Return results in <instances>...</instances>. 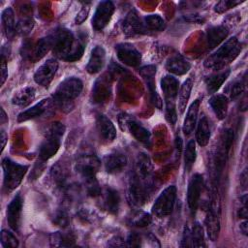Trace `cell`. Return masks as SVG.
Segmentation results:
<instances>
[{
    "label": "cell",
    "mask_w": 248,
    "mask_h": 248,
    "mask_svg": "<svg viewBox=\"0 0 248 248\" xmlns=\"http://www.w3.org/2000/svg\"><path fill=\"white\" fill-rule=\"evenodd\" d=\"M53 53L69 62L78 60L84 51V46L75 39L73 33L65 28L57 29L49 36Z\"/></svg>",
    "instance_id": "obj_1"
},
{
    "label": "cell",
    "mask_w": 248,
    "mask_h": 248,
    "mask_svg": "<svg viewBox=\"0 0 248 248\" xmlns=\"http://www.w3.org/2000/svg\"><path fill=\"white\" fill-rule=\"evenodd\" d=\"M241 47L235 36L228 39L215 52L204 61V66L213 70H219L232 62L239 53Z\"/></svg>",
    "instance_id": "obj_2"
},
{
    "label": "cell",
    "mask_w": 248,
    "mask_h": 248,
    "mask_svg": "<svg viewBox=\"0 0 248 248\" xmlns=\"http://www.w3.org/2000/svg\"><path fill=\"white\" fill-rule=\"evenodd\" d=\"M82 87L83 84L79 78L75 77L68 78L64 79L57 87L54 94V99L60 103L63 108H65L66 104H69L80 94Z\"/></svg>",
    "instance_id": "obj_3"
},
{
    "label": "cell",
    "mask_w": 248,
    "mask_h": 248,
    "mask_svg": "<svg viewBox=\"0 0 248 248\" xmlns=\"http://www.w3.org/2000/svg\"><path fill=\"white\" fill-rule=\"evenodd\" d=\"M2 169L4 174V186L7 190L12 191L20 184L28 167L15 163L9 158H5L2 161Z\"/></svg>",
    "instance_id": "obj_4"
},
{
    "label": "cell",
    "mask_w": 248,
    "mask_h": 248,
    "mask_svg": "<svg viewBox=\"0 0 248 248\" xmlns=\"http://www.w3.org/2000/svg\"><path fill=\"white\" fill-rule=\"evenodd\" d=\"M175 199H176L175 186L170 185L167 187L155 201L152 206V213L159 218H163L170 215L172 212Z\"/></svg>",
    "instance_id": "obj_5"
},
{
    "label": "cell",
    "mask_w": 248,
    "mask_h": 248,
    "mask_svg": "<svg viewBox=\"0 0 248 248\" xmlns=\"http://www.w3.org/2000/svg\"><path fill=\"white\" fill-rule=\"evenodd\" d=\"M129 202L136 207L141 206L147 200V193L142 185V181L137 174H133L128 186Z\"/></svg>",
    "instance_id": "obj_6"
},
{
    "label": "cell",
    "mask_w": 248,
    "mask_h": 248,
    "mask_svg": "<svg viewBox=\"0 0 248 248\" xmlns=\"http://www.w3.org/2000/svg\"><path fill=\"white\" fill-rule=\"evenodd\" d=\"M114 12V5L110 1H102L98 4L92 18V26L95 30H103L109 22Z\"/></svg>",
    "instance_id": "obj_7"
},
{
    "label": "cell",
    "mask_w": 248,
    "mask_h": 248,
    "mask_svg": "<svg viewBox=\"0 0 248 248\" xmlns=\"http://www.w3.org/2000/svg\"><path fill=\"white\" fill-rule=\"evenodd\" d=\"M117 58L125 65L138 67L141 62L140 52L131 44L122 43L115 46Z\"/></svg>",
    "instance_id": "obj_8"
},
{
    "label": "cell",
    "mask_w": 248,
    "mask_h": 248,
    "mask_svg": "<svg viewBox=\"0 0 248 248\" xmlns=\"http://www.w3.org/2000/svg\"><path fill=\"white\" fill-rule=\"evenodd\" d=\"M119 123L122 130H128L139 141L146 143L150 140V133L147 129L135 121L129 115L122 114L119 117Z\"/></svg>",
    "instance_id": "obj_9"
},
{
    "label": "cell",
    "mask_w": 248,
    "mask_h": 248,
    "mask_svg": "<svg viewBox=\"0 0 248 248\" xmlns=\"http://www.w3.org/2000/svg\"><path fill=\"white\" fill-rule=\"evenodd\" d=\"M203 187V178L201 174H194L188 184L187 189V202L190 210L195 212L199 206L201 194Z\"/></svg>",
    "instance_id": "obj_10"
},
{
    "label": "cell",
    "mask_w": 248,
    "mask_h": 248,
    "mask_svg": "<svg viewBox=\"0 0 248 248\" xmlns=\"http://www.w3.org/2000/svg\"><path fill=\"white\" fill-rule=\"evenodd\" d=\"M58 69V62L55 59H47L42 64L34 74V80L42 86H48L52 81L54 75Z\"/></svg>",
    "instance_id": "obj_11"
},
{
    "label": "cell",
    "mask_w": 248,
    "mask_h": 248,
    "mask_svg": "<svg viewBox=\"0 0 248 248\" xmlns=\"http://www.w3.org/2000/svg\"><path fill=\"white\" fill-rule=\"evenodd\" d=\"M100 167V161L94 155L81 156L76 164L77 171L84 178L89 179L95 177Z\"/></svg>",
    "instance_id": "obj_12"
},
{
    "label": "cell",
    "mask_w": 248,
    "mask_h": 248,
    "mask_svg": "<svg viewBox=\"0 0 248 248\" xmlns=\"http://www.w3.org/2000/svg\"><path fill=\"white\" fill-rule=\"evenodd\" d=\"M22 210V198L16 195L7 207V220L9 226L14 231H18L20 224V216Z\"/></svg>",
    "instance_id": "obj_13"
},
{
    "label": "cell",
    "mask_w": 248,
    "mask_h": 248,
    "mask_svg": "<svg viewBox=\"0 0 248 248\" xmlns=\"http://www.w3.org/2000/svg\"><path fill=\"white\" fill-rule=\"evenodd\" d=\"M96 127L100 138L106 142H111L116 138V130L112 122L103 114H99L96 118Z\"/></svg>",
    "instance_id": "obj_14"
},
{
    "label": "cell",
    "mask_w": 248,
    "mask_h": 248,
    "mask_svg": "<svg viewBox=\"0 0 248 248\" xmlns=\"http://www.w3.org/2000/svg\"><path fill=\"white\" fill-rule=\"evenodd\" d=\"M123 32L127 35H137L144 34L147 29L144 26V23L141 22L140 17L135 12H130L123 20L122 23Z\"/></svg>",
    "instance_id": "obj_15"
},
{
    "label": "cell",
    "mask_w": 248,
    "mask_h": 248,
    "mask_svg": "<svg viewBox=\"0 0 248 248\" xmlns=\"http://www.w3.org/2000/svg\"><path fill=\"white\" fill-rule=\"evenodd\" d=\"M204 222L209 239L211 241H216L219 237L220 232V220L219 215L216 211V206H214L213 204L210 206V208H208Z\"/></svg>",
    "instance_id": "obj_16"
},
{
    "label": "cell",
    "mask_w": 248,
    "mask_h": 248,
    "mask_svg": "<svg viewBox=\"0 0 248 248\" xmlns=\"http://www.w3.org/2000/svg\"><path fill=\"white\" fill-rule=\"evenodd\" d=\"M155 73H156V68L154 66H145L140 70V74L146 80V83L151 95V101L153 102L155 107H157L158 108H162V100L156 91L154 81H153Z\"/></svg>",
    "instance_id": "obj_17"
},
{
    "label": "cell",
    "mask_w": 248,
    "mask_h": 248,
    "mask_svg": "<svg viewBox=\"0 0 248 248\" xmlns=\"http://www.w3.org/2000/svg\"><path fill=\"white\" fill-rule=\"evenodd\" d=\"M127 165V158L124 154L114 152L104 158V167L108 173H118Z\"/></svg>",
    "instance_id": "obj_18"
},
{
    "label": "cell",
    "mask_w": 248,
    "mask_h": 248,
    "mask_svg": "<svg viewBox=\"0 0 248 248\" xmlns=\"http://www.w3.org/2000/svg\"><path fill=\"white\" fill-rule=\"evenodd\" d=\"M106 61V51L103 46H96L90 54L88 63L86 65V71L89 74H96L101 71Z\"/></svg>",
    "instance_id": "obj_19"
},
{
    "label": "cell",
    "mask_w": 248,
    "mask_h": 248,
    "mask_svg": "<svg viewBox=\"0 0 248 248\" xmlns=\"http://www.w3.org/2000/svg\"><path fill=\"white\" fill-rule=\"evenodd\" d=\"M60 140L61 138L56 136H46V139L42 142L39 150L41 160L46 161L56 154L60 147Z\"/></svg>",
    "instance_id": "obj_20"
},
{
    "label": "cell",
    "mask_w": 248,
    "mask_h": 248,
    "mask_svg": "<svg viewBox=\"0 0 248 248\" xmlns=\"http://www.w3.org/2000/svg\"><path fill=\"white\" fill-rule=\"evenodd\" d=\"M51 48V40L50 37L43 38L38 41L33 47H28L24 51V55H27L28 58L32 61H37L43 58L46 52Z\"/></svg>",
    "instance_id": "obj_21"
},
{
    "label": "cell",
    "mask_w": 248,
    "mask_h": 248,
    "mask_svg": "<svg viewBox=\"0 0 248 248\" xmlns=\"http://www.w3.org/2000/svg\"><path fill=\"white\" fill-rule=\"evenodd\" d=\"M190 63L180 54L171 55L166 62V69L174 75H184L190 70Z\"/></svg>",
    "instance_id": "obj_22"
},
{
    "label": "cell",
    "mask_w": 248,
    "mask_h": 248,
    "mask_svg": "<svg viewBox=\"0 0 248 248\" xmlns=\"http://www.w3.org/2000/svg\"><path fill=\"white\" fill-rule=\"evenodd\" d=\"M49 103H50L49 99H44V100L40 101L39 103H37L30 108L20 112L17 116V121L24 122V121H27V120H30V119L40 116L46 110V108L49 106Z\"/></svg>",
    "instance_id": "obj_23"
},
{
    "label": "cell",
    "mask_w": 248,
    "mask_h": 248,
    "mask_svg": "<svg viewBox=\"0 0 248 248\" xmlns=\"http://www.w3.org/2000/svg\"><path fill=\"white\" fill-rule=\"evenodd\" d=\"M179 81L172 76H165L161 79V88L164 93L165 101L175 100L178 94Z\"/></svg>",
    "instance_id": "obj_24"
},
{
    "label": "cell",
    "mask_w": 248,
    "mask_h": 248,
    "mask_svg": "<svg viewBox=\"0 0 248 248\" xmlns=\"http://www.w3.org/2000/svg\"><path fill=\"white\" fill-rule=\"evenodd\" d=\"M229 31L225 26H213L207 30L206 39L207 46L209 48H214L218 46L227 37Z\"/></svg>",
    "instance_id": "obj_25"
},
{
    "label": "cell",
    "mask_w": 248,
    "mask_h": 248,
    "mask_svg": "<svg viewBox=\"0 0 248 248\" xmlns=\"http://www.w3.org/2000/svg\"><path fill=\"white\" fill-rule=\"evenodd\" d=\"M199 108H200V100H195L189 107L186 117L184 119V123H183V133L186 136H189L195 126H196V122H197V117H198V112H199Z\"/></svg>",
    "instance_id": "obj_26"
},
{
    "label": "cell",
    "mask_w": 248,
    "mask_h": 248,
    "mask_svg": "<svg viewBox=\"0 0 248 248\" xmlns=\"http://www.w3.org/2000/svg\"><path fill=\"white\" fill-rule=\"evenodd\" d=\"M209 105L214 111L216 117L220 120L224 119L227 116L228 112V99L225 95H213L209 99Z\"/></svg>",
    "instance_id": "obj_27"
},
{
    "label": "cell",
    "mask_w": 248,
    "mask_h": 248,
    "mask_svg": "<svg viewBox=\"0 0 248 248\" xmlns=\"http://www.w3.org/2000/svg\"><path fill=\"white\" fill-rule=\"evenodd\" d=\"M120 204V197L116 190L107 187L104 191V206L105 208L112 214L118 212Z\"/></svg>",
    "instance_id": "obj_28"
},
{
    "label": "cell",
    "mask_w": 248,
    "mask_h": 248,
    "mask_svg": "<svg viewBox=\"0 0 248 248\" xmlns=\"http://www.w3.org/2000/svg\"><path fill=\"white\" fill-rule=\"evenodd\" d=\"M35 98V89L31 86L24 87L20 90H18L12 98V103L16 106L19 107H26Z\"/></svg>",
    "instance_id": "obj_29"
},
{
    "label": "cell",
    "mask_w": 248,
    "mask_h": 248,
    "mask_svg": "<svg viewBox=\"0 0 248 248\" xmlns=\"http://www.w3.org/2000/svg\"><path fill=\"white\" fill-rule=\"evenodd\" d=\"M137 175L140 180H147L152 173V165L150 159L145 154H139L136 163Z\"/></svg>",
    "instance_id": "obj_30"
},
{
    "label": "cell",
    "mask_w": 248,
    "mask_h": 248,
    "mask_svg": "<svg viewBox=\"0 0 248 248\" xmlns=\"http://www.w3.org/2000/svg\"><path fill=\"white\" fill-rule=\"evenodd\" d=\"M210 139L209 122L205 116H202L198 123L196 132V140L201 146H205Z\"/></svg>",
    "instance_id": "obj_31"
},
{
    "label": "cell",
    "mask_w": 248,
    "mask_h": 248,
    "mask_svg": "<svg viewBox=\"0 0 248 248\" xmlns=\"http://www.w3.org/2000/svg\"><path fill=\"white\" fill-rule=\"evenodd\" d=\"M50 245L56 247H70L75 245L76 238L72 232H53L49 237Z\"/></svg>",
    "instance_id": "obj_32"
},
{
    "label": "cell",
    "mask_w": 248,
    "mask_h": 248,
    "mask_svg": "<svg viewBox=\"0 0 248 248\" xmlns=\"http://www.w3.org/2000/svg\"><path fill=\"white\" fill-rule=\"evenodd\" d=\"M193 87V78H188L183 84L181 85L179 91H178V110L180 113H183L187 103L189 101L190 98V94H191V90Z\"/></svg>",
    "instance_id": "obj_33"
},
{
    "label": "cell",
    "mask_w": 248,
    "mask_h": 248,
    "mask_svg": "<svg viewBox=\"0 0 248 248\" xmlns=\"http://www.w3.org/2000/svg\"><path fill=\"white\" fill-rule=\"evenodd\" d=\"M1 21H2V26H3V29H4V32L7 36V38L13 37L14 34L16 33V23L15 22L14 12L11 8H6L2 12Z\"/></svg>",
    "instance_id": "obj_34"
},
{
    "label": "cell",
    "mask_w": 248,
    "mask_h": 248,
    "mask_svg": "<svg viewBox=\"0 0 248 248\" xmlns=\"http://www.w3.org/2000/svg\"><path fill=\"white\" fill-rule=\"evenodd\" d=\"M230 73H231L230 70H226V71L220 72L218 74H215V75H212V76L206 78L205 84H206L207 91L209 93H215L221 87V85L224 83V81L227 79Z\"/></svg>",
    "instance_id": "obj_35"
},
{
    "label": "cell",
    "mask_w": 248,
    "mask_h": 248,
    "mask_svg": "<svg viewBox=\"0 0 248 248\" xmlns=\"http://www.w3.org/2000/svg\"><path fill=\"white\" fill-rule=\"evenodd\" d=\"M190 238L191 247H204L205 243L203 240V231L199 223H195L190 228Z\"/></svg>",
    "instance_id": "obj_36"
},
{
    "label": "cell",
    "mask_w": 248,
    "mask_h": 248,
    "mask_svg": "<svg viewBox=\"0 0 248 248\" xmlns=\"http://www.w3.org/2000/svg\"><path fill=\"white\" fill-rule=\"evenodd\" d=\"M144 26L147 30L162 31L165 28V21L159 15H149L144 17Z\"/></svg>",
    "instance_id": "obj_37"
},
{
    "label": "cell",
    "mask_w": 248,
    "mask_h": 248,
    "mask_svg": "<svg viewBox=\"0 0 248 248\" xmlns=\"http://www.w3.org/2000/svg\"><path fill=\"white\" fill-rule=\"evenodd\" d=\"M151 216L148 213L143 211H137L130 217L129 223L133 226L143 228L148 226L151 223Z\"/></svg>",
    "instance_id": "obj_38"
},
{
    "label": "cell",
    "mask_w": 248,
    "mask_h": 248,
    "mask_svg": "<svg viewBox=\"0 0 248 248\" xmlns=\"http://www.w3.org/2000/svg\"><path fill=\"white\" fill-rule=\"evenodd\" d=\"M196 160V145L194 140H190L186 146L184 153V162L185 168L187 170H190Z\"/></svg>",
    "instance_id": "obj_39"
},
{
    "label": "cell",
    "mask_w": 248,
    "mask_h": 248,
    "mask_svg": "<svg viewBox=\"0 0 248 248\" xmlns=\"http://www.w3.org/2000/svg\"><path fill=\"white\" fill-rule=\"evenodd\" d=\"M33 26H34V21L31 18H28V17L21 18L17 21L16 25V33L19 35H27L33 29Z\"/></svg>",
    "instance_id": "obj_40"
},
{
    "label": "cell",
    "mask_w": 248,
    "mask_h": 248,
    "mask_svg": "<svg viewBox=\"0 0 248 248\" xmlns=\"http://www.w3.org/2000/svg\"><path fill=\"white\" fill-rule=\"evenodd\" d=\"M1 244L3 247H13L16 248L18 246L17 238L9 231L2 230L1 232Z\"/></svg>",
    "instance_id": "obj_41"
},
{
    "label": "cell",
    "mask_w": 248,
    "mask_h": 248,
    "mask_svg": "<svg viewBox=\"0 0 248 248\" xmlns=\"http://www.w3.org/2000/svg\"><path fill=\"white\" fill-rule=\"evenodd\" d=\"M175 100L166 101V119L170 125H174L177 119Z\"/></svg>",
    "instance_id": "obj_42"
},
{
    "label": "cell",
    "mask_w": 248,
    "mask_h": 248,
    "mask_svg": "<svg viewBox=\"0 0 248 248\" xmlns=\"http://www.w3.org/2000/svg\"><path fill=\"white\" fill-rule=\"evenodd\" d=\"M242 2L243 1H240V0H221L215 5L214 11L217 13H224L227 10L233 8Z\"/></svg>",
    "instance_id": "obj_43"
},
{
    "label": "cell",
    "mask_w": 248,
    "mask_h": 248,
    "mask_svg": "<svg viewBox=\"0 0 248 248\" xmlns=\"http://www.w3.org/2000/svg\"><path fill=\"white\" fill-rule=\"evenodd\" d=\"M244 89V82L242 80H236L232 83V85H231L230 87V96L232 99H235L237 98L243 91Z\"/></svg>",
    "instance_id": "obj_44"
},
{
    "label": "cell",
    "mask_w": 248,
    "mask_h": 248,
    "mask_svg": "<svg viewBox=\"0 0 248 248\" xmlns=\"http://www.w3.org/2000/svg\"><path fill=\"white\" fill-rule=\"evenodd\" d=\"M126 246L128 247H140L141 246V237L136 232H131L126 240Z\"/></svg>",
    "instance_id": "obj_45"
},
{
    "label": "cell",
    "mask_w": 248,
    "mask_h": 248,
    "mask_svg": "<svg viewBox=\"0 0 248 248\" xmlns=\"http://www.w3.org/2000/svg\"><path fill=\"white\" fill-rule=\"evenodd\" d=\"M181 247H191V238H190V227L185 226L183 232V237L181 240Z\"/></svg>",
    "instance_id": "obj_46"
},
{
    "label": "cell",
    "mask_w": 248,
    "mask_h": 248,
    "mask_svg": "<svg viewBox=\"0 0 248 248\" xmlns=\"http://www.w3.org/2000/svg\"><path fill=\"white\" fill-rule=\"evenodd\" d=\"M88 13H89V9L87 7H82V9L78 13V15L76 16V19H75L76 23L77 24L82 23L86 19V17L88 16Z\"/></svg>",
    "instance_id": "obj_47"
},
{
    "label": "cell",
    "mask_w": 248,
    "mask_h": 248,
    "mask_svg": "<svg viewBox=\"0 0 248 248\" xmlns=\"http://www.w3.org/2000/svg\"><path fill=\"white\" fill-rule=\"evenodd\" d=\"M7 78H8V69L6 64V58L4 55H2L1 56V84H4Z\"/></svg>",
    "instance_id": "obj_48"
},
{
    "label": "cell",
    "mask_w": 248,
    "mask_h": 248,
    "mask_svg": "<svg viewBox=\"0 0 248 248\" xmlns=\"http://www.w3.org/2000/svg\"><path fill=\"white\" fill-rule=\"evenodd\" d=\"M54 222H55L58 226H66V225H67V222H68L66 213L63 212V211L58 212V213L55 215V217H54Z\"/></svg>",
    "instance_id": "obj_49"
},
{
    "label": "cell",
    "mask_w": 248,
    "mask_h": 248,
    "mask_svg": "<svg viewBox=\"0 0 248 248\" xmlns=\"http://www.w3.org/2000/svg\"><path fill=\"white\" fill-rule=\"evenodd\" d=\"M184 18L187 21L190 22H197V23H202L203 21V18L202 16H200L199 15H187L184 16Z\"/></svg>",
    "instance_id": "obj_50"
},
{
    "label": "cell",
    "mask_w": 248,
    "mask_h": 248,
    "mask_svg": "<svg viewBox=\"0 0 248 248\" xmlns=\"http://www.w3.org/2000/svg\"><path fill=\"white\" fill-rule=\"evenodd\" d=\"M108 245L115 247V246H124V245H126V244L124 243V241H123L121 238H119V237L116 236V237L110 239V242L108 243Z\"/></svg>",
    "instance_id": "obj_51"
},
{
    "label": "cell",
    "mask_w": 248,
    "mask_h": 248,
    "mask_svg": "<svg viewBox=\"0 0 248 248\" xmlns=\"http://www.w3.org/2000/svg\"><path fill=\"white\" fill-rule=\"evenodd\" d=\"M1 151H3L4 147H5V144H6V141L8 140V136L6 135L5 131L4 130H1Z\"/></svg>",
    "instance_id": "obj_52"
},
{
    "label": "cell",
    "mask_w": 248,
    "mask_h": 248,
    "mask_svg": "<svg viewBox=\"0 0 248 248\" xmlns=\"http://www.w3.org/2000/svg\"><path fill=\"white\" fill-rule=\"evenodd\" d=\"M240 231L242 232V233L244 235H247V232H248V223H247L246 219L242 223H240Z\"/></svg>",
    "instance_id": "obj_53"
},
{
    "label": "cell",
    "mask_w": 248,
    "mask_h": 248,
    "mask_svg": "<svg viewBox=\"0 0 248 248\" xmlns=\"http://www.w3.org/2000/svg\"><path fill=\"white\" fill-rule=\"evenodd\" d=\"M238 216L240 218H243V219H246L247 218V207L246 205H243V207L239 208L238 210Z\"/></svg>",
    "instance_id": "obj_54"
},
{
    "label": "cell",
    "mask_w": 248,
    "mask_h": 248,
    "mask_svg": "<svg viewBox=\"0 0 248 248\" xmlns=\"http://www.w3.org/2000/svg\"><path fill=\"white\" fill-rule=\"evenodd\" d=\"M8 121V117L6 116V113L4 109L1 108V124H4V122Z\"/></svg>",
    "instance_id": "obj_55"
}]
</instances>
